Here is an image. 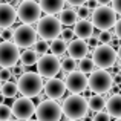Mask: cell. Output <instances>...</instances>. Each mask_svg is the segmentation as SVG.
Segmentation results:
<instances>
[{
	"label": "cell",
	"mask_w": 121,
	"mask_h": 121,
	"mask_svg": "<svg viewBox=\"0 0 121 121\" xmlns=\"http://www.w3.org/2000/svg\"><path fill=\"white\" fill-rule=\"evenodd\" d=\"M89 109H87V100L80 94H71L65 98L61 104V113L68 120H83L86 118Z\"/></svg>",
	"instance_id": "cell-1"
},
{
	"label": "cell",
	"mask_w": 121,
	"mask_h": 121,
	"mask_svg": "<svg viewBox=\"0 0 121 121\" xmlns=\"http://www.w3.org/2000/svg\"><path fill=\"white\" fill-rule=\"evenodd\" d=\"M17 89L22 97L34 98L43 91V78L37 72H23L17 78Z\"/></svg>",
	"instance_id": "cell-2"
},
{
	"label": "cell",
	"mask_w": 121,
	"mask_h": 121,
	"mask_svg": "<svg viewBox=\"0 0 121 121\" xmlns=\"http://www.w3.org/2000/svg\"><path fill=\"white\" fill-rule=\"evenodd\" d=\"M92 25L98 31H110L117 22V14L109 5H100L92 9Z\"/></svg>",
	"instance_id": "cell-3"
},
{
	"label": "cell",
	"mask_w": 121,
	"mask_h": 121,
	"mask_svg": "<svg viewBox=\"0 0 121 121\" xmlns=\"http://www.w3.org/2000/svg\"><path fill=\"white\" fill-rule=\"evenodd\" d=\"M113 81H112V74L107 72L106 69H98L91 74L87 78V89L94 94H107L112 89Z\"/></svg>",
	"instance_id": "cell-4"
},
{
	"label": "cell",
	"mask_w": 121,
	"mask_h": 121,
	"mask_svg": "<svg viewBox=\"0 0 121 121\" xmlns=\"http://www.w3.org/2000/svg\"><path fill=\"white\" fill-rule=\"evenodd\" d=\"M60 31H61V25H60L58 18L55 15H44V17H40L39 22H37V28L35 32L40 39L49 41L54 40L60 35Z\"/></svg>",
	"instance_id": "cell-5"
},
{
	"label": "cell",
	"mask_w": 121,
	"mask_h": 121,
	"mask_svg": "<svg viewBox=\"0 0 121 121\" xmlns=\"http://www.w3.org/2000/svg\"><path fill=\"white\" fill-rule=\"evenodd\" d=\"M92 61L100 69H110L117 61V51L110 44H98L92 51Z\"/></svg>",
	"instance_id": "cell-6"
},
{
	"label": "cell",
	"mask_w": 121,
	"mask_h": 121,
	"mask_svg": "<svg viewBox=\"0 0 121 121\" xmlns=\"http://www.w3.org/2000/svg\"><path fill=\"white\" fill-rule=\"evenodd\" d=\"M35 120L37 121H60L61 120V106L55 100H43L35 104Z\"/></svg>",
	"instance_id": "cell-7"
},
{
	"label": "cell",
	"mask_w": 121,
	"mask_h": 121,
	"mask_svg": "<svg viewBox=\"0 0 121 121\" xmlns=\"http://www.w3.org/2000/svg\"><path fill=\"white\" fill-rule=\"evenodd\" d=\"M17 18L23 25H34L41 17V9L35 0H23L15 9Z\"/></svg>",
	"instance_id": "cell-8"
},
{
	"label": "cell",
	"mask_w": 121,
	"mask_h": 121,
	"mask_svg": "<svg viewBox=\"0 0 121 121\" xmlns=\"http://www.w3.org/2000/svg\"><path fill=\"white\" fill-rule=\"evenodd\" d=\"M37 74L41 78H54L60 72V60L54 54H43L35 63Z\"/></svg>",
	"instance_id": "cell-9"
},
{
	"label": "cell",
	"mask_w": 121,
	"mask_h": 121,
	"mask_svg": "<svg viewBox=\"0 0 121 121\" xmlns=\"http://www.w3.org/2000/svg\"><path fill=\"white\" fill-rule=\"evenodd\" d=\"M37 40V32L31 25H23L17 26L12 31V43L17 48H31Z\"/></svg>",
	"instance_id": "cell-10"
},
{
	"label": "cell",
	"mask_w": 121,
	"mask_h": 121,
	"mask_svg": "<svg viewBox=\"0 0 121 121\" xmlns=\"http://www.w3.org/2000/svg\"><path fill=\"white\" fill-rule=\"evenodd\" d=\"M20 51L12 41L5 40L0 43V68H12L17 65Z\"/></svg>",
	"instance_id": "cell-11"
},
{
	"label": "cell",
	"mask_w": 121,
	"mask_h": 121,
	"mask_svg": "<svg viewBox=\"0 0 121 121\" xmlns=\"http://www.w3.org/2000/svg\"><path fill=\"white\" fill-rule=\"evenodd\" d=\"M34 110H35V104H34L32 98H28V97L17 98L11 106V113L20 121L31 118L34 115Z\"/></svg>",
	"instance_id": "cell-12"
},
{
	"label": "cell",
	"mask_w": 121,
	"mask_h": 121,
	"mask_svg": "<svg viewBox=\"0 0 121 121\" xmlns=\"http://www.w3.org/2000/svg\"><path fill=\"white\" fill-rule=\"evenodd\" d=\"M63 81H65L66 91H69L71 94H83L87 89V77L80 71H72L66 74Z\"/></svg>",
	"instance_id": "cell-13"
},
{
	"label": "cell",
	"mask_w": 121,
	"mask_h": 121,
	"mask_svg": "<svg viewBox=\"0 0 121 121\" xmlns=\"http://www.w3.org/2000/svg\"><path fill=\"white\" fill-rule=\"evenodd\" d=\"M43 91H44V95H46L49 100H60L63 98L66 92V86H65V81L61 78H48L46 83H43Z\"/></svg>",
	"instance_id": "cell-14"
},
{
	"label": "cell",
	"mask_w": 121,
	"mask_h": 121,
	"mask_svg": "<svg viewBox=\"0 0 121 121\" xmlns=\"http://www.w3.org/2000/svg\"><path fill=\"white\" fill-rule=\"evenodd\" d=\"M66 52L69 54V57L74 60H81L87 55L89 52V46L86 43V40L81 39H72L71 41H68V48H66Z\"/></svg>",
	"instance_id": "cell-15"
},
{
	"label": "cell",
	"mask_w": 121,
	"mask_h": 121,
	"mask_svg": "<svg viewBox=\"0 0 121 121\" xmlns=\"http://www.w3.org/2000/svg\"><path fill=\"white\" fill-rule=\"evenodd\" d=\"M74 35L77 39L81 40H87L94 35V25L89 18H78L74 23Z\"/></svg>",
	"instance_id": "cell-16"
},
{
	"label": "cell",
	"mask_w": 121,
	"mask_h": 121,
	"mask_svg": "<svg viewBox=\"0 0 121 121\" xmlns=\"http://www.w3.org/2000/svg\"><path fill=\"white\" fill-rule=\"evenodd\" d=\"M17 20L15 8L9 3H0V28H9Z\"/></svg>",
	"instance_id": "cell-17"
},
{
	"label": "cell",
	"mask_w": 121,
	"mask_h": 121,
	"mask_svg": "<svg viewBox=\"0 0 121 121\" xmlns=\"http://www.w3.org/2000/svg\"><path fill=\"white\" fill-rule=\"evenodd\" d=\"M37 3H39L41 12H46L49 15L58 14L66 5L65 0H37Z\"/></svg>",
	"instance_id": "cell-18"
},
{
	"label": "cell",
	"mask_w": 121,
	"mask_h": 121,
	"mask_svg": "<svg viewBox=\"0 0 121 121\" xmlns=\"http://www.w3.org/2000/svg\"><path fill=\"white\" fill-rule=\"evenodd\" d=\"M106 109L107 115L113 117V118H121V94H113L109 97V100L106 101Z\"/></svg>",
	"instance_id": "cell-19"
},
{
	"label": "cell",
	"mask_w": 121,
	"mask_h": 121,
	"mask_svg": "<svg viewBox=\"0 0 121 121\" xmlns=\"http://www.w3.org/2000/svg\"><path fill=\"white\" fill-rule=\"evenodd\" d=\"M58 22H60V25H65V26H74V23L78 20V15H77V11L75 9H72V8H68V9H65L63 8L61 11L58 12Z\"/></svg>",
	"instance_id": "cell-20"
},
{
	"label": "cell",
	"mask_w": 121,
	"mask_h": 121,
	"mask_svg": "<svg viewBox=\"0 0 121 121\" xmlns=\"http://www.w3.org/2000/svg\"><path fill=\"white\" fill-rule=\"evenodd\" d=\"M87 100V109L92 110L94 113L97 112H101V110H104V106H106V98L103 97V95H92V97L86 98Z\"/></svg>",
	"instance_id": "cell-21"
},
{
	"label": "cell",
	"mask_w": 121,
	"mask_h": 121,
	"mask_svg": "<svg viewBox=\"0 0 121 121\" xmlns=\"http://www.w3.org/2000/svg\"><path fill=\"white\" fill-rule=\"evenodd\" d=\"M66 48H68V41H65V40L61 39V37H57V39L51 40L49 51H51V52H52L55 57H61V55H65Z\"/></svg>",
	"instance_id": "cell-22"
},
{
	"label": "cell",
	"mask_w": 121,
	"mask_h": 121,
	"mask_svg": "<svg viewBox=\"0 0 121 121\" xmlns=\"http://www.w3.org/2000/svg\"><path fill=\"white\" fill-rule=\"evenodd\" d=\"M18 60L22 61L20 65H23V66H34L37 63V60H39V55L35 54L34 49H28V48H26V49L20 54Z\"/></svg>",
	"instance_id": "cell-23"
},
{
	"label": "cell",
	"mask_w": 121,
	"mask_h": 121,
	"mask_svg": "<svg viewBox=\"0 0 121 121\" xmlns=\"http://www.w3.org/2000/svg\"><path fill=\"white\" fill-rule=\"evenodd\" d=\"M0 94H2L5 98H14L15 95L18 94L17 83H14V81H5V83H2Z\"/></svg>",
	"instance_id": "cell-24"
},
{
	"label": "cell",
	"mask_w": 121,
	"mask_h": 121,
	"mask_svg": "<svg viewBox=\"0 0 121 121\" xmlns=\"http://www.w3.org/2000/svg\"><path fill=\"white\" fill-rule=\"evenodd\" d=\"M77 60L71 58V57H66L60 61V71H63L65 74H69L72 71H77Z\"/></svg>",
	"instance_id": "cell-25"
},
{
	"label": "cell",
	"mask_w": 121,
	"mask_h": 121,
	"mask_svg": "<svg viewBox=\"0 0 121 121\" xmlns=\"http://www.w3.org/2000/svg\"><path fill=\"white\" fill-rule=\"evenodd\" d=\"M77 68L80 69V72H83V74H92V72L95 71V63L92 61V58L84 57V58L80 60V65H78Z\"/></svg>",
	"instance_id": "cell-26"
},
{
	"label": "cell",
	"mask_w": 121,
	"mask_h": 121,
	"mask_svg": "<svg viewBox=\"0 0 121 121\" xmlns=\"http://www.w3.org/2000/svg\"><path fill=\"white\" fill-rule=\"evenodd\" d=\"M32 46H34V51H35L37 55L48 54V51H49V43H48L46 40H43V39H37Z\"/></svg>",
	"instance_id": "cell-27"
},
{
	"label": "cell",
	"mask_w": 121,
	"mask_h": 121,
	"mask_svg": "<svg viewBox=\"0 0 121 121\" xmlns=\"http://www.w3.org/2000/svg\"><path fill=\"white\" fill-rule=\"evenodd\" d=\"M11 107L9 106H6V104H0V121H6V120H9L11 118Z\"/></svg>",
	"instance_id": "cell-28"
},
{
	"label": "cell",
	"mask_w": 121,
	"mask_h": 121,
	"mask_svg": "<svg viewBox=\"0 0 121 121\" xmlns=\"http://www.w3.org/2000/svg\"><path fill=\"white\" fill-rule=\"evenodd\" d=\"M91 14H92V9H89L86 5L78 6V11H77L78 18H89V17H91Z\"/></svg>",
	"instance_id": "cell-29"
},
{
	"label": "cell",
	"mask_w": 121,
	"mask_h": 121,
	"mask_svg": "<svg viewBox=\"0 0 121 121\" xmlns=\"http://www.w3.org/2000/svg\"><path fill=\"white\" fill-rule=\"evenodd\" d=\"M110 37H112V34H110L109 31H100V34L97 35V40H98V43H101V44H107L109 40H110Z\"/></svg>",
	"instance_id": "cell-30"
},
{
	"label": "cell",
	"mask_w": 121,
	"mask_h": 121,
	"mask_svg": "<svg viewBox=\"0 0 121 121\" xmlns=\"http://www.w3.org/2000/svg\"><path fill=\"white\" fill-rule=\"evenodd\" d=\"M12 77L11 74V68H2L0 69V83H5V81H9Z\"/></svg>",
	"instance_id": "cell-31"
},
{
	"label": "cell",
	"mask_w": 121,
	"mask_h": 121,
	"mask_svg": "<svg viewBox=\"0 0 121 121\" xmlns=\"http://www.w3.org/2000/svg\"><path fill=\"white\" fill-rule=\"evenodd\" d=\"M60 37H61L65 41H71L74 39V31H72L71 28H65V29L60 31Z\"/></svg>",
	"instance_id": "cell-32"
},
{
	"label": "cell",
	"mask_w": 121,
	"mask_h": 121,
	"mask_svg": "<svg viewBox=\"0 0 121 121\" xmlns=\"http://www.w3.org/2000/svg\"><path fill=\"white\" fill-rule=\"evenodd\" d=\"M92 121H110V117L107 115V112L101 110V112L94 113V117H92Z\"/></svg>",
	"instance_id": "cell-33"
},
{
	"label": "cell",
	"mask_w": 121,
	"mask_h": 121,
	"mask_svg": "<svg viewBox=\"0 0 121 121\" xmlns=\"http://www.w3.org/2000/svg\"><path fill=\"white\" fill-rule=\"evenodd\" d=\"M0 39H3V40L12 39V29H11V26H9V28H0Z\"/></svg>",
	"instance_id": "cell-34"
},
{
	"label": "cell",
	"mask_w": 121,
	"mask_h": 121,
	"mask_svg": "<svg viewBox=\"0 0 121 121\" xmlns=\"http://www.w3.org/2000/svg\"><path fill=\"white\" fill-rule=\"evenodd\" d=\"M25 72V68H23V65H14L11 68V74L14 75V77H20L22 74Z\"/></svg>",
	"instance_id": "cell-35"
},
{
	"label": "cell",
	"mask_w": 121,
	"mask_h": 121,
	"mask_svg": "<svg viewBox=\"0 0 121 121\" xmlns=\"http://www.w3.org/2000/svg\"><path fill=\"white\" fill-rule=\"evenodd\" d=\"M113 35L118 37V39L121 40V18H120V20H117L115 25H113Z\"/></svg>",
	"instance_id": "cell-36"
},
{
	"label": "cell",
	"mask_w": 121,
	"mask_h": 121,
	"mask_svg": "<svg viewBox=\"0 0 121 121\" xmlns=\"http://www.w3.org/2000/svg\"><path fill=\"white\" fill-rule=\"evenodd\" d=\"M110 5H112L110 8L115 11V14H120L121 15V0H112Z\"/></svg>",
	"instance_id": "cell-37"
},
{
	"label": "cell",
	"mask_w": 121,
	"mask_h": 121,
	"mask_svg": "<svg viewBox=\"0 0 121 121\" xmlns=\"http://www.w3.org/2000/svg\"><path fill=\"white\" fill-rule=\"evenodd\" d=\"M66 3H68V5H71V6H81V5H84L86 2H87V0H65Z\"/></svg>",
	"instance_id": "cell-38"
},
{
	"label": "cell",
	"mask_w": 121,
	"mask_h": 121,
	"mask_svg": "<svg viewBox=\"0 0 121 121\" xmlns=\"http://www.w3.org/2000/svg\"><path fill=\"white\" fill-rule=\"evenodd\" d=\"M87 46H89V48H97V46H98L97 37H91V39H87Z\"/></svg>",
	"instance_id": "cell-39"
},
{
	"label": "cell",
	"mask_w": 121,
	"mask_h": 121,
	"mask_svg": "<svg viewBox=\"0 0 121 121\" xmlns=\"http://www.w3.org/2000/svg\"><path fill=\"white\" fill-rule=\"evenodd\" d=\"M110 2H112V0H97L98 5H110Z\"/></svg>",
	"instance_id": "cell-40"
},
{
	"label": "cell",
	"mask_w": 121,
	"mask_h": 121,
	"mask_svg": "<svg viewBox=\"0 0 121 121\" xmlns=\"http://www.w3.org/2000/svg\"><path fill=\"white\" fill-rule=\"evenodd\" d=\"M115 51H117V58H120V61H121V43H120L118 49H115Z\"/></svg>",
	"instance_id": "cell-41"
},
{
	"label": "cell",
	"mask_w": 121,
	"mask_h": 121,
	"mask_svg": "<svg viewBox=\"0 0 121 121\" xmlns=\"http://www.w3.org/2000/svg\"><path fill=\"white\" fill-rule=\"evenodd\" d=\"M3 100H5V97H3V95H2V94H0V104H2V103H3Z\"/></svg>",
	"instance_id": "cell-42"
},
{
	"label": "cell",
	"mask_w": 121,
	"mask_h": 121,
	"mask_svg": "<svg viewBox=\"0 0 121 121\" xmlns=\"http://www.w3.org/2000/svg\"><path fill=\"white\" fill-rule=\"evenodd\" d=\"M6 121H20V120H17V118H9V120H6Z\"/></svg>",
	"instance_id": "cell-43"
},
{
	"label": "cell",
	"mask_w": 121,
	"mask_h": 121,
	"mask_svg": "<svg viewBox=\"0 0 121 121\" xmlns=\"http://www.w3.org/2000/svg\"><path fill=\"white\" fill-rule=\"evenodd\" d=\"M25 121H37V120H32V118H28V120H25Z\"/></svg>",
	"instance_id": "cell-44"
},
{
	"label": "cell",
	"mask_w": 121,
	"mask_h": 121,
	"mask_svg": "<svg viewBox=\"0 0 121 121\" xmlns=\"http://www.w3.org/2000/svg\"><path fill=\"white\" fill-rule=\"evenodd\" d=\"M115 121H121V118H115Z\"/></svg>",
	"instance_id": "cell-45"
},
{
	"label": "cell",
	"mask_w": 121,
	"mask_h": 121,
	"mask_svg": "<svg viewBox=\"0 0 121 121\" xmlns=\"http://www.w3.org/2000/svg\"><path fill=\"white\" fill-rule=\"evenodd\" d=\"M120 75H121V68H120Z\"/></svg>",
	"instance_id": "cell-46"
},
{
	"label": "cell",
	"mask_w": 121,
	"mask_h": 121,
	"mask_svg": "<svg viewBox=\"0 0 121 121\" xmlns=\"http://www.w3.org/2000/svg\"><path fill=\"white\" fill-rule=\"evenodd\" d=\"M68 121H74V120H68Z\"/></svg>",
	"instance_id": "cell-47"
},
{
	"label": "cell",
	"mask_w": 121,
	"mask_h": 121,
	"mask_svg": "<svg viewBox=\"0 0 121 121\" xmlns=\"http://www.w3.org/2000/svg\"><path fill=\"white\" fill-rule=\"evenodd\" d=\"M0 87H2V83H0Z\"/></svg>",
	"instance_id": "cell-48"
},
{
	"label": "cell",
	"mask_w": 121,
	"mask_h": 121,
	"mask_svg": "<svg viewBox=\"0 0 121 121\" xmlns=\"http://www.w3.org/2000/svg\"><path fill=\"white\" fill-rule=\"evenodd\" d=\"M20 2H23V0H20Z\"/></svg>",
	"instance_id": "cell-49"
},
{
	"label": "cell",
	"mask_w": 121,
	"mask_h": 121,
	"mask_svg": "<svg viewBox=\"0 0 121 121\" xmlns=\"http://www.w3.org/2000/svg\"><path fill=\"white\" fill-rule=\"evenodd\" d=\"M35 2H37V0H35Z\"/></svg>",
	"instance_id": "cell-50"
}]
</instances>
